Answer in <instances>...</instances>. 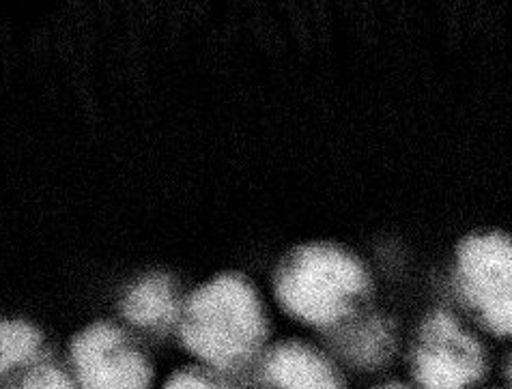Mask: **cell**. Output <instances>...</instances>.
<instances>
[{"mask_svg": "<svg viewBox=\"0 0 512 389\" xmlns=\"http://www.w3.org/2000/svg\"><path fill=\"white\" fill-rule=\"evenodd\" d=\"M186 349L209 370L235 374L261 359L265 316L252 288L224 276L194 295L181 323Z\"/></svg>", "mask_w": 512, "mask_h": 389, "instance_id": "1", "label": "cell"}, {"mask_svg": "<svg viewBox=\"0 0 512 389\" xmlns=\"http://www.w3.org/2000/svg\"><path fill=\"white\" fill-rule=\"evenodd\" d=\"M366 291V273L349 254L327 246L297 252L278 280V295L291 314L312 325H340L355 314Z\"/></svg>", "mask_w": 512, "mask_h": 389, "instance_id": "2", "label": "cell"}, {"mask_svg": "<svg viewBox=\"0 0 512 389\" xmlns=\"http://www.w3.org/2000/svg\"><path fill=\"white\" fill-rule=\"evenodd\" d=\"M489 357L482 342L448 312H435L409 351V381L418 389H485Z\"/></svg>", "mask_w": 512, "mask_h": 389, "instance_id": "3", "label": "cell"}, {"mask_svg": "<svg viewBox=\"0 0 512 389\" xmlns=\"http://www.w3.org/2000/svg\"><path fill=\"white\" fill-rule=\"evenodd\" d=\"M459 276L485 327L512 336V241L504 235L469 237L459 250Z\"/></svg>", "mask_w": 512, "mask_h": 389, "instance_id": "4", "label": "cell"}, {"mask_svg": "<svg viewBox=\"0 0 512 389\" xmlns=\"http://www.w3.org/2000/svg\"><path fill=\"white\" fill-rule=\"evenodd\" d=\"M76 389H149L153 370L134 342L112 325L84 329L71 344Z\"/></svg>", "mask_w": 512, "mask_h": 389, "instance_id": "5", "label": "cell"}, {"mask_svg": "<svg viewBox=\"0 0 512 389\" xmlns=\"http://www.w3.org/2000/svg\"><path fill=\"white\" fill-rule=\"evenodd\" d=\"M340 359L325 357L304 342H284L259 362L265 389H349Z\"/></svg>", "mask_w": 512, "mask_h": 389, "instance_id": "6", "label": "cell"}, {"mask_svg": "<svg viewBox=\"0 0 512 389\" xmlns=\"http://www.w3.org/2000/svg\"><path fill=\"white\" fill-rule=\"evenodd\" d=\"M334 353L347 370L381 372L396 353V336L381 316H349L334 336Z\"/></svg>", "mask_w": 512, "mask_h": 389, "instance_id": "7", "label": "cell"}, {"mask_svg": "<svg viewBox=\"0 0 512 389\" xmlns=\"http://www.w3.org/2000/svg\"><path fill=\"white\" fill-rule=\"evenodd\" d=\"M177 301L173 286L164 278H149L125 299V314L142 327H162L175 319Z\"/></svg>", "mask_w": 512, "mask_h": 389, "instance_id": "8", "label": "cell"}, {"mask_svg": "<svg viewBox=\"0 0 512 389\" xmlns=\"http://www.w3.org/2000/svg\"><path fill=\"white\" fill-rule=\"evenodd\" d=\"M41 336L39 331L22 321L0 323V377L11 372L26 374L37 366Z\"/></svg>", "mask_w": 512, "mask_h": 389, "instance_id": "9", "label": "cell"}, {"mask_svg": "<svg viewBox=\"0 0 512 389\" xmlns=\"http://www.w3.org/2000/svg\"><path fill=\"white\" fill-rule=\"evenodd\" d=\"M226 374L201 368H183L175 374H170L162 389H233L229 381L224 379Z\"/></svg>", "mask_w": 512, "mask_h": 389, "instance_id": "10", "label": "cell"}, {"mask_svg": "<svg viewBox=\"0 0 512 389\" xmlns=\"http://www.w3.org/2000/svg\"><path fill=\"white\" fill-rule=\"evenodd\" d=\"M13 389H76L69 374L54 364H37L16 379Z\"/></svg>", "mask_w": 512, "mask_h": 389, "instance_id": "11", "label": "cell"}, {"mask_svg": "<svg viewBox=\"0 0 512 389\" xmlns=\"http://www.w3.org/2000/svg\"><path fill=\"white\" fill-rule=\"evenodd\" d=\"M373 389H418L409 379H383Z\"/></svg>", "mask_w": 512, "mask_h": 389, "instance_id": "12", "label": "cell"}, {"mask_svg": "<svg viewBox=\"0 0 512 389\" xmlns=\"http://www.w3.org/2000/svg\"><path fill=\"white\" fill-rule=\"evenodd\" d=\"M504 377H506V387L504 389H512V355L508 357V362H506Z\"/></svg>", "mask_w": 512, "mask_h": 389, "instance_id": "13", "label": "cell"}]
</instances>
